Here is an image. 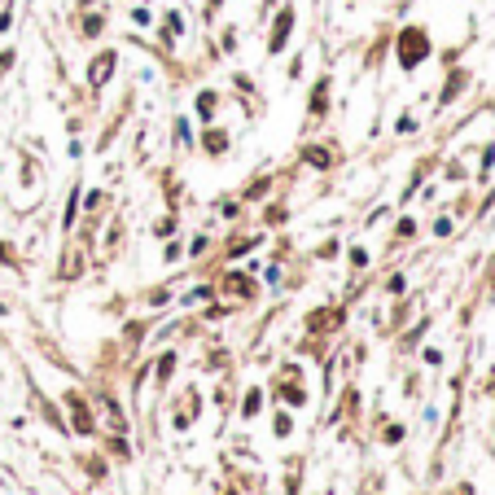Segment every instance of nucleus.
I'll return each mask as SVG.
<instances>
[{"label":"nucleus","instance_id":"nucleus-4","mask_svg":"<svg viewBox=\"0 0 495 495\" xmlns=\"http://www.w3.org/2000/svg\"><path fill=\"white\" fill-rule=\"evenodd\" d=\"M158 36H163V44H175L180 36H185V13H180V9H167V13H163V31H158Z\"/></svg>","mask_w":495,"mask_h":495},{"label":"nucleus","instance_id":"nucleus-13","mask_svg":"<svg viewBox=\"0 0 495 495\" xmlns=\"http://www.w3.org/2000/svg\"><path fill=\"white\" fill-rule=\"evenodd\" d=\"M219 5H224V0H206V18H215V13H219Z\"/></svg>","mask_w":495,"mask_h":495},{"label":"nucleus","instance_id":"nucleus-7","mask_svg":"<svg viewBox=\"0 0 495 495\" xmlns=\"http://www.w3.org/2000/svg\"><path fill=\"white\" fill-rule=\"evenodd\" d=\"M80 31H84V40H97L101 31H106V13H84V22H80Z\"/></svg>","mask_w":495,"mask_h":495},{"label":"nucleus","instance_id":"nucleus-6","mask_svg":"<svg viewBox=\"0 0 495 495\" xmlns=\"http://www.w3.org/2000/svg\"><path fill=\"white\" fill-rule=\"evenodd\" d=\"M215 110H219V92H211V88L197 92V119L211 123V119H215Z\"/></svg>","mask_w":495,"mask_h":495},{"label":"nucleus","instance_id":"nucleus-2","mask_svg":"<svg viewBox=\"0 0 495 495\" xmlns=\"http://www.w3.org/2000/svg\"><path fill=\"white\" fill-rule=\"evenodd\" d=\"M294 22H298V9H294V5H281V9H276V18H272V36H268V53H272V58L281 53L285 44H290Z\"/></svg>","mask_w":495,"mask_h":495},{"label":"nucleus","instance_id":"nucleus-10","mask_svg":"<svg viewBox=\"0 0 495 495\" xmlns=\"http://www.w3.org/2000/svg\"><path fill=\"white\" fill-rule=\"evenodd\" d=\"M132 22H136V27H149V22H153V13H149V9H141V5H136V9H132Z\"/></svg>","mask_w":495,"mask_h":495},{"label":"nucleus","instance_id":"nucleus-9","mask_svg":"<svg viewBox=\"0 0 495 495\" xmlns=\"http://www.w3.org/2000/svg\"><path fill=\"white\" fill-rule=\"evenodd\" d=\"M175 145H193V132H189L185 119H175Z\"/></svg>","mask_w":495,"mask_h":495},{"label":"nucleus","instance_id":"nucleus-1","mask_svg":"<svg viewBox=\"0 0 495 495\" xmlns=\"http://www.w3.org/2000/svg\"><path fill=\"white\" fill-rule=\"evenodd\" d=\"M395 53H399V66L403 70L421 66L430 58V36H425V27H403L399 40H395Z\"/></svg>","mask_w":495,"mask_h":495},{"label":"nucleus","instance_id":"nucleus-12","mask_svg":"<svg viewBox=\"0 0 495 495\" xmlns=\"http://www.w3.org/2000/svg\"><path fill=\"white\" fill-rule=\"evenodd\" d=\"M9 66H13V48H5V53H0V75H5Z\"/></svg>","mask_w":495,"mask_h":495},{"label":"nucleus","instance_id":"nucleus-11","mask_svg":"<svg viewBox=\"0 0 495 495\" xmlns=\"http://www.w3.org/2000/svg\"><path fill=\"white\" fill-rule=\"evenodd\" d=\"M9 27H13V9H9V5H5V9H0V36H5V31H9Z\"/></svg>","mask_w":495,"mask_h":495},{"label":"nucleus","instance_id":"nucleus-8","mask_svg":"<svg viewBox=\"0 0 495 495\" xmlns=\"http://www.w3.org/2000/svg\"><path fill=\"white\" fill-rule=\"evenodd\" d=\"M325 110H329V80L311 88V114H325Z\"/></svg>","mask_w":495,"mask_h":495},{"label":"nucleus","instance_id":"nucleus-3","mask_svg":"<svg viewBox=\"0 0 495 495\" xmlns=\"http://www.w3.org/2000/svg\"><path fill=\"white\" fill-rule=\"evenodd\" d=\"M114 70H119V53H114V48H106V53H97V58H92V66H88V84L101 92V88L114 80Z\"/></svg>","mask_w":495,"mask_h":495},{"label":"nucleus","instance_id":"nucleus-5","mask_svg":"<svg viewBox=\"0 0 495 495\" xmlns=\"http://www.w3.org/2000/svg\"><path fill=\"white\" fill-rule=\"evenodd\" d=\"M202 149L211 153V158L228 153V132H224V127H206V136H202Z\"/></svg>","mask_w":495,"mask_h":495}]
</instances>
